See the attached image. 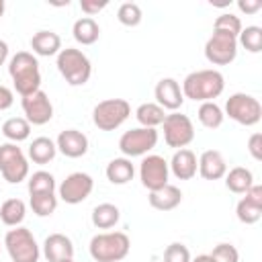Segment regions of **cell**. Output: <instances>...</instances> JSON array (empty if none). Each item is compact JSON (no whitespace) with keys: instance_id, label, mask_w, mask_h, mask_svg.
<instances>
[{"instance_id":"cell-1","label":"cell","mask_w":262,"mask_h":262,"mask_svg":"<svg viewBox=\"0 0 262 262\" xmlns=\"http://www.w3.org/2000/svg\"><path fill=\"white\" fill-rule=\"evenodd\" d=\"M180 88L184 98H190L194 102H211L223 92L225 78L219 70H196L182 80Z\"/></svg>"},{"instance_id":"cell-2","label":"cell","mask_w":262,"mask_h":262,"mask_svg":"<svg viewBox=\"0 0 262 262\" xmlns=\"http://www.w3.org/2000/svg\"><path fill=\"white\" fill-rule=\"evenodd\" d=\"M8 74L12 86L20 96L41 90V70L39 61L31 51H16L8 61Z\"/></svg>"},{"instance_id":"cell-3","label":"cell","mask_w":262,"mask_h":262,"mask_svg":"<svg viewBox=\"0 0 262 262\" xmlns=\"http://www.w3.org/2000/svg\"><path fill=\"white\" fill-rule=\"evenodd\" d=\"M131 250V239L123 231H102L90 239L88 252L94 262H121Z\"/></svg>"},{"instance_id":"cell-4","label":"cell","mask_w":262,"mask_h":262,"mask_svg":"<svg viewBox=\"0 0 262 262\" xmlns=\"http://www.w3.org/2000/svg\"><path fill=\"white\" fill-rule=\"evenodd\" d=\"M55 66H57L61 78L70 86H84L92 76V63H90L88 55L80 49H74V47L61 49L57 53Z\"/></svg>"},{"instance_id":"cell-5","label":"cell","mask_w":262,"mask_h":262,"mask_svg":"<svg viewBox=\"0 0 262 262\" xmlns=\"http://www.w3.org/2000/svg\"><path fill=\"white\" fill-rule=\"evenodd\" d=\"M4 246L12 262H39L41 250L31 229L18 225L6 231Z\"/></svg>"},{"instance_id":"cell-6","label":"cell","mask_w":262,"mask_h":262,"mask_svg":"<svg viewBox=\"0 0 262 262\" xmlns=\"http://www.w3.org/2000/svg\"><path fill=\"white\" fill-rule=\"evenodd\" d=\"M223 115H227L231 121H235L244 127H252V125L260 123V119H262V104L252 94L235 92L225 100Z\"/></svg>"},{"instance_id":"cell-7","label":"cell","mask_w":262,"mask_h":262,"mask_svg":"<svg viewBox=\"0 0 262 262\" xmlns=\"http://www.w3.org/2000/svg\"><path fill=\"white\" fill-rule=\"evenodd\" d=\"M131 115V104L125 98H106L100 100L92 111V123L100 131L119 129Z\"/></svg>"},{"instance_id":"cell-8","label":"cell","mask_w":262,"mask_h":262,"mask_svg":"<svg viewBox=\"0 0 262 262\" xmlns=\"http://www.w3.org/2000/svg\"><path fill=\"white\" fill-rule=\"evenodd\" d=\"M0 174L8 184H18L29 178V160L16 143L0 145Z\"/></svg>"},{"instance_id":"cell-9","label":"cell","mask_w":262,"mask_h":262,"mask_svg":"<svg viewBox=\"0 0 262 262\" xmlns=\"http://www.w3.org/2000/svg\"><path fill=\"white\" fill-rule=\"evenodd\" d=\"M158 145V131L149 127H135L121 135L119 149L125 158H143Z\"/></svg>"},{"instance_id":"cell-10","label":"cell","mask_w":262,"mask_h":262,"mask_svg":"<svg viewBox=\"0 0 262 262\" xmlns=\"http://www.w3.org/2000/svg\"><path fill=\"white\" fill-rule=\"evenodd\" d=\"M162 131H164L166 145L174 147V149H182V147H186L194 139V125H192V121L186 115L178 113V111L166 115V119L162 123Z\"/></svg>"},{"instance_id":"cell-11","label":"cell","mask_w":262,"mask_h":262,"mask_svg":"<svg viewBox=\"0 0 262 262\" xmlns=\"http://www.w3.org/2000/svg\"><path fill=\"white\" fill-rule=\"evenodd\" d=\"M205 57L213 66H229L237 57V37L223 31H213L205 43Z\"/></svg>"},{"instance_id":"cell-12","label":"cell","mask_w":262,"mask_h":262,"mask_svg":"<svg viewBox=\"0 0 262 262\" xmlns=\"http://www.w3.org/2000/svg\"><path fill=\"white\" fill-rule=\"evenodd\" d=\"M94 188V180L86 172H72L68 174L61 184L57 186V196L68 205H78L90 196Z\"/></svg>"},{"instance_id":"cell-13","label":"cell","mask_w":262,"mask_h":262,"mask_svg":"<svg viewBox=\"0 0 262 262\" xmlns=\"http://www.w3.org/2000/svg\"><path fill=\"white\" fill-rule=\"evenodd\" d=\"M168 178H170V168L162 156H158V154L143 156V160L139 164V180L149 192L166 186Z\"/></svg>"},{"instance_id":"cell-14","label":"cell","mask_w":262,"mask_h":262,"mask_svg":"<svg viewBox=\"0 0 262 262\" xmlns=\"http://www.w3.org/2000/svg\"><path fill=\"white\" fill-rule=\"evenodd\" d=\"M20 106H23L25 119L31 125H45L53 119V104H51L47 92H43V90H37L33 94L23 96Z\"/></svg>"},{"instance_id":"cell-15","label":"cell","mask_w":262,"mask_h":262,"mask_svg":"<svg viewBox=\"0 0 262 262\" xmlns=\"http://www.w3.org/2000/svg\"><path fill=\"white\" fill-rule=\"evenodd\" d=\"M235 215L246 225H254L260 221L262 217V186L260 184L254 182L252 188L246 192V196L239 199V203L235 205Z\"/></svg>"},{"instance_id":"cell-16","label":"cell","mask_w":262,"mask_h":262,"mask_svg":"<svg viewBox=\"0 0 262 262\" xmlns=\"http://www.w3.org/2000/svg\"><path fill=\"white\" fill-rule=\"evenodd\" d=\"M154 96H156V104H160L164 111H172V113H176L184 102L182 88H180L178 80H174V78H162L156 84Z\"/></svg>"},{"instance_id":"cell-17","label":"cell","mask_w":262,"mask_h":262,"mask_svg":"<svg viewBox=\"0 0 262 262\" xmlns=\"http://www.w3.org/2000/svg\"><path fill=\"white\" fill-rule=\"evenodd\" d=\"M55 147L66 158L76 160V158L86 156V151H88V137L82 131H78V129H66V131H61L57 135Z\"/></svg>"},{"instance_id":"cell-18","label":"cell","mask_w":262,"mask_h":262,"mask_svg":"<svg viewBox=\"0 0 262 262\" xmlns=\"http://www.w3.org/2000/svg\"><path fill=\"white\" fill-rule=\"evenodd\" d=\"M43 256L47 262H61L74 258V244L66 233H49L43 242Z\"/></svg>"},{"instance_id":"cell-19","label":"cell","mask_w":262,"mask_h":262,"mask_svg":"<svg viewBox=\"0 0 262 262\" xmlns=\"http://www.w3.org/2000/svg\"><path fill=\"white\" fill-rule=\"evenodd\" d=\"M168 168L170 172L178 178V180H190L196 176V170H199V160L194 156L192 149L188 147H182V149H176L172 160L168 162Z\"/></svg>"},{"instance_id":"cell-20","label":"cell","mask_w":262,"mask_h":262,"mask_svg":"<svg viewBox=\"0 0 262 262\" xmlns=\"http://www.w3.org/2000/svg\"><path fill=\"white\" fill-rule=\"evenodd\" d=\"M205 180H219L227 172V162L221 151L217 149H207L199 158V170H196Z\"/></svg>"},{"instance_id":"cell-21","label":"cell","mask_w":262,"mask_h":262,"mask_svg":"<svg viewBox=\"0 0 262 262\" xmlns=\"http://www.w3.org/2000/svg\"><path fill=\"white\" fill-rule=\"evenodd\" d=\"M31 49L33 55H41V57H51L57 55L61 51V37L55 31H37L31 37Z\"/></svg>"},{"instance_id":"cell-22","label":"cell","mask_w":262,"mask_h":262,"mask_svg":"<svg viewBox=\"0 0 262 262\" xmlns=\"http://www.w3.org/2000/svg\"><path fill=\"white\" fill-rule=\"evenodd\" d=\"M147 201L156 211H172L182 203V190L168 182L166 186H162L158 190H151Z\"/></svg>"},{"instance_id":"cell-23","label":"cell","mask_w":262,"mask_h":262,"mask_svg":"<svg viewBox=\"0 0 262 262\" xmlns=\"http://www.w3.org/2000/svg\"><path fill=\"white\" fill-rule=\"evenodd\" d=\"M104 174H106V180L111 182V184H127V182H131L133 180V176H135V166H133V162L129 160V158H113L108 164H106V170H104Z\"/></svg>"},{"instance_id":"cell-24","label":"cell","mask_w":262,"mask_h":262,"mask_svg":"<svg viewBox=\"0 0 262 262\" xmlns=\"http://www.w3.org/2000/svg\"><path fill=\"white\" fill-rule=\"evenodd\" d=\"M223 178H225L227 190L233 192V194H246V192L252 188V184H254V174H252V170H248V168H244V166H235V168L227 170Z\"/></svg>"},{"instance_id":"cell-25","label":"cell","mask_w":262,"mask_h":262,"mask_svg":"<svg viewBox=\"0 0 262 262\" xmlns=\"http://www.w3.org/2000/svg\"><path fill=\"white\" fill-rule=\"evenodd\" d=\"M72 35L80 45H94L100 37V27L92 16H82L74 23Z\"/></svg>"},{"instance_id":"cell-26","label":"cell","mask_w":262,"mask_h":262,"mask_svg":"<svg viewBox=\"0 0 262 262\" xmlns=\"http://www.w3.org/2000/svg\"><path fill=\"white\" fill-rule=\"evenodd\" d=\"M57 154V147H55V141L41 135V137H35L29 145V160H33L35 164H49Z\"/></svg>"},{"instance_id":"cell-27","label":"cell","mask_w":262,"mask_h":262,"mask_svg":"<svg viewBox=\"0 0 262 262\" xmlns=\"http://www.w3.org/2000/svg\"><path fill=\"white\" fill-rule=\"evenodd\" d=\"M119 219H121V211L113 203H100L92 209V225L96 229H111L119 223Z\"/></svg>"},{"instance_id":"cell-28","label":"cell","mask_w":262,"mask_h":262,"mask_svg":"<svg viewBox=\"0 0 262 262\" xmlns=\"http://www.w3.org/2000/svg\"><path fill=\"white\" fill-rule=\"evenodd\" d=\"M27 215V205L20 199H6L0 205V219L8 227H18Z\"/></svg>"},{"instance_id":"cell-29","label":"cell","mask_w":262,"mask_h":262,"mask_svg":"<svg viewBox=\"0 0 262 262\" xmlns=\"http://www.w3.org/2000/svg\"><path fill=\"white\" fill-rule=\"evenodd\" d=\"M2 135L10 143H20L31 135V123L25 117H10L2 123Z\"/></svg>"},{"instance_id":"cell-30","label":"cell","mask_w":262,"mask_h":262,"mask_svg":"<svg viewBox=\"0 0 262 262\" xmlns=\"http://www.w3.org/2000/svg\"><path fill=\"white\" fill-rule=\"evenodd\" d=\"M135 117H137V121H139L141 127L156 129L158 125L164 123V119H166V111H164L160 104H156V102H143V104L137 106Z\"/></svg>"},{"instance_id":"cell-31","label":"cell","mask_w":262,"mask_h":262,"mask_svg":"<svg viewBox=\"0 0 262 262\" xmlns=\"http://www.w3.org/2000/svg\"><path fill=\"white\" fill-rule=\"evenodd\" d=\"M196 117H199V123H201L203 127H207V129H219V127L223 125V119H225L223 108H221L215 100H211V102H201Z\"/></svg>"},{"instance_id":"cell-32","label":"cell","mask_w":262,"mask_h":262,"mask_svg":"<svg viewBox=\"0 0 262 262\" xmlns=\"http://www.w3.org/2000/svg\"><path fill=\"white\" fill-rule=\"evenodd\" d=\"M29 205L33 209V213L37 217H49L55 213L57 209V196L55 192H39V194H31Z\"/></svg>"},{"instance_id":"cell-33","label":"cell","mask_w":262,"mask_h":262,"mask_svg":"<svg viewBox=\"0 0 262 262\" xmlns=\"http://www.w3.org/2000/svg\"><path fill=\"white\" fill-rule=\"evenodd\" d=\"M27 188H29V194H39V192H55L57 186H55V178L51 172L37 170L29 176Z\"/></svg>"},{"instance_id":"cell-34","label":"cell","mask_w":262,"mask_h":262,"mask_svg":"<svg viewBox=\"0 0 262 262\" xmlns=\"http://www.w3.org/2000/svg\"><path fill=\"white\" fill-rule=\"evenodd\" d=\"M237 45H242L250 53H260L262 51V29L256 25L242 29V33L237 35Z\"/></svg>"},{"instance_id":"cell-35","label":"cell","mask_w":262,"mask_h":262,"mask_svg":"<svg viewBox=\"0 0 262 262\" xmlns=\"http://www.w3.org/2000/svg\"><path fill=\"white\" fill-rule=\"evenodd\" d=\"M117 18L121 25L125 27H137L143 18V12H141V6L137 2H123L117 10Z\"/></svg>"},{"instance_id":"cell-36","label":"cell","mask_w":262,"mask_h":262,"mask_svg":"<svg viewBox=\"0 0 262 262\" xmlns=\"http://www.w3.org/2000/svg\"><path fill=\"white\" fill-rule=\"evenodd\" d=\"M242 20H239V16H235V14H231V12H223V14H219L217 18H215V23H213V31H223V33H229V35H233V37H237L239 33H242Z\"/></svg>"},{"instance_id":"cell-37","label":"cell","mask_w":262,"mask_h":262,"mask_svg":"<svg viewBox=\"0 0 262 262\" xmlns=\"http://www.w3.org/2000/svg\"><path fill=\"white\" fill-rule=\"evenodd\" d=\"M209 256H211L213 262H239L237 248L231 246V244H225V242L223 244H217Z\"/></svg>"},{"instance_id":"cell-38","label":"cell","mask_w":262,"mask_h":262,"mask_svg":"<svg viewBox=\"0 0 262 262\" xmlns=\"http://www.w3.org/2000/svg\"><path fill=\"white\" fill-rule=\"evenodd\" d=\"M164 262H190V252H188V248L184 244L172 242L164 250Z\"/></svg>"},{"instance_id":"cell-39","label":"cell","mask_w":262,"mask_h":262,"mask_svg":"<svg viewBox=\"0 0 262 262\" xmlns=\"http://www.w3.org/2000/svg\"><path fill=\"white\" fill-rule=\"evenodd\" d=\"M248 151H250V156L256 162L262 160V133H252L250 135V139H248Z\"/></svg>"},{"instance_id":"cell-40","label":"cell","mask_w":262,"mask_h":262,"mask_svg":"<svg viewBox=\"0 0 262 262\" xmlns=\"http://www.w3.org/2000/svg\"><path fill=\"white\" fill-rule=\"evenodd\" d=\"M106 4H108L106 0H102V2H98V0H82L80 2V8H82V12H86V16H94L100 10H104Z\"/></svg>"},{"instance_id":"cell-41","label":"cell","mask_w":262,"mask_h":262,"mask_svg":"<svg viewBox=\"0 0 262 262\" xmlns=\"http://www.w3.org/2000/svg\"><path fill=\"white\" fill-rule=\"evenodd\" d=\"M237 8L246 14H256L262 8V0H237Z\"/></svg>"},{"instance_id":"cell-42","label":"cell","mask_w":262,"mask_h":262,"mask_svg":"<svg viewBox=\"0 0 262 262\" xmlns=\"http://www.w3.org/2000/svg\"><path fill=\"white\" fill-rule=\"evenodd\" d=\"M12 102H14V94H12V90L0 84V111L10 108V106H12Z\"/></svg>"},{"instance_id":"cell-43","label":"cell","mask_w":262,"mask_h":262,"mask_svg":"<svg viewBox=\"0 0 262 262\" xmlns=\"http://www.w3.org/2000/svg\"><path fill=\"white\" fill-rule=\"evenodd\" d=\"M6 59H8V43L0 39V66H4Z\"/></svg>"},{"instance_id":"cell-44","label":"cell","mask_w":262,"mask_h":262,"mask_svg":"<svg viewBox=\"0 0 262 262\" xmlns=\"http://www.w3.org/2000/svg\"><path fill=\"white\" fill-rule=\"evenodd\" d=\"M190 262H213V260H211L209 254H201V256H196V258H190Z\"/></svg>"},{"instance_id":"cell-45","label":"cell","mask_w":262,"mask_h":262,"mask_svg":"<svg viewBox=\"0 0 262 262\" xmlns=\"http://www.w3.org/2000/svg\"><path fill=\"white\" fill-rule=\"evenodd\" d=\"M4 10H6V4H4V0H0V18H2V14H4Z\"/></svg>"},{"instance_id":"cell-46","label":"cell","mask_w":262,"mask_h":262,"mask_svg":"<svg viewBox=\"0 0 262 262\" xmlns=\"http://www.w3.org/2000/svg\"><path fill=\"white\" fill-rule=\"evenodd\" d=\"M61 262H74V258H70V260H61Z\"/></svg>"}]
</instances>
